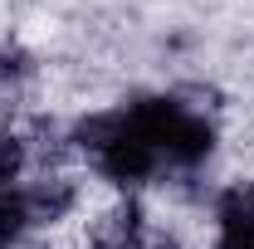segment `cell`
Masks as SVG:
<instances>
[{"mask_svg": "<svg viewBox=\"0 0 254 249\" xmlns=\"http://www.w3.org/2000/svg\"><path fill=\"white\" fill-rule=\"evenodd\" d=\"M127 113L132 127L157 147L166 176H205L225 152V123L220 118H200L186 113L166 88H142V93H127Z\"/></svg>", "mask_w": 254, "mask_h": 249, "instance_id": "obj_1", "label": "cell"}, {"mask_svg": "<svg viewBox=\"0 0 254 249\" xmlns=\"http://www.w3.org/2000/svg\"><path fill=\"white\" fill-rule=\"evenodd\" d=\"M88 171L83 166H49V171H30V181H20L25 190V210H30L34 235H59L68 225L88 215Z\"/></svg>", "mask_w": 254, "mask_h": 249, "instance_id": "obj_3", "label": "cell"}, {"mask_svg": "<svg viewBox=\"0 0 254 249\" xmlns=\"http://www.w3.org/2000/svg\"><path fill=\"white\" fill-rule=\"evenodd\" d=\"M83 171H88V181L108 190V195H147V190L161 186V176H166V166H161L157 147L132 127V113H127V127L83 161Z\"/></svg>", "mask_w": 254, "mask_h": 249, "instance_id": "obj_2", "label": "cell"}, {"mask_svg": "<svg viewBox=\"0 0 254 249\" xmlns=\"http://www.w3.org/2000/svg\"><path fill=\"white\" fill-rule=\"evenodd\" d=\"M152 230V205L147 195H103L78 220V249H137Z\"/></svg>", "mask_w": 254, "mask_h": 249, "instance_id": "obj_4", "label": "cell"}, {"mask_svg": "<svg viewBox=\"0 0 254 249\" xmlns=\"http://www.w3.org/2000/svg\"><path fill=\"white\" fill-rule=\"evenodd\" d=\"M137 249H190L186 245V230L181 225H171V220H152V230L142 235V245Z\"/></svg>", "mask_w": 254, "mask_h": 249, "instance_id": "obj_7", "label": "cell"}, {"mask_svg": "<svg viewBox=\"0 0 254 249\" xmlns=\"http://www.w3.org/2000/svg\"><path fill=\"white\" fill-rule=\"evenodd\" d=\"M205 249H254V235H210Z\"/></svg>", "mask_w": 254, "mask_h": 249, "instance_id": "obj_8", "label": "cell"}, {"mask_svg": "<svg viewBox=\"0 0 254 249\" xmlns=\"http://www.w3.org/2000/svg\"><path fill=\"white\" fill-rule=\"evenodd\" d=\"M200 215L210 220V235H254V171L215 181Z\"/></svg>", "mask_w": 254, "mask_h": 249, "instance_id": "obj_5", "label": "cell"}, {"mask_svg": "<svg viewBox=\"0 0 254 249\" xmlns=\"http://www.w3.org/2000/svg\"><path fill=\"white\" fill-rule=\"evenodd\" d=\"M30 171H34V161H30V142H25L20 123H15V127H0V190L30 181Z\"/></svg>", "mask_w": 254, "mask_h": 249, "instance_id": "obj_6", "label": "cell"}]
</instances>
